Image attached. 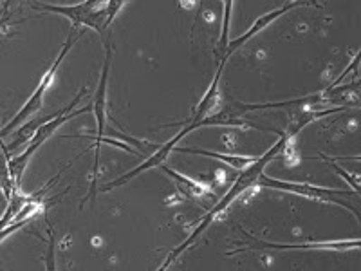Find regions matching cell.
Returning a JSON list of instances; mask_svg holds the SVG:
<instances>
[{"label":"cell","mask_w":361,"mask_h":271,"mask_svg":"<svg viewBox=\"0 0 361 271\" xmlns=\"http://www.w3.org/2000/svg\"><path fill=\"white\" fill-rule=\"evenodd\" d=\"M288 141H289V134H283L282 138H280V141H279V143H276L275 147L271 148L269 152H267V154H264V156L260 157V159H257V161H255V164H253V167H250V169H247V170H244V172L240 174V177H238V179L235 181L233 185H231V190H230V192L226 193L224 198H222V201L219 203V205L215 206V208L212 210V212H209V214L206 215L204 219H202V222H201V224H199V228H197V230H195V231H193L192 235H190V237H188V241H186V243L183 244V246H179V248H177L176 251H172V253H170V257H169V259L164 260V264H163V266H161L159 270H157V271H166V267H169L170 264H172L173 260H176L177 257H179V255L183 253V251H185L186 248L190 246V244H193V241H195V239H197L199 235H201L202 231H204L206 228H208V224H209V222H212V221H214V219H215V215H219V214H221L222 210H224L226 206L230 205V203L233 201L235 198H237L238 193H243L244 190L247 188V186H251V185H253L255 181H259V179H260V176H262V170H264V167H266V164L269 163L271 159H275V157L279 156L280 152H282L283 148H286V145H288Z\"/></svg>","instance_id":"6da1fadb"}]
</instances>
